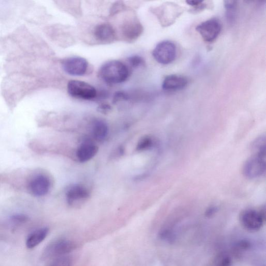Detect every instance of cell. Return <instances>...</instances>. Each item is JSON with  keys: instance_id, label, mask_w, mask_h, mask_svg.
<instances>
[{"instance_id": "cell-1", "label": "cell", "mask_w": 266, "mask_h": 266, "mask_svg": "<svg viewBox=\"0 0 266 266\" xmlns=\"http://www.w3.org/2000/svg\"><path fill=\"white\" fill-rule=\"evenodd\" d=\"M100 78L110 84H117L125 82L130 76L128 66L122 62L111 61L105 63L99 71Z\"/></svg>"}, {"instance_id": "cell-2", "label": "cell", "mask_w": 266, "mask_h": 266, "mask_svg": "<svg viewBox=\"0 0 266 266\" xmlns=\"http://www.w3.org/2000/svg\"><path fill=\"white\" fill-rule=\"evenodd\" d=\"M265 150L257 152V154L248 160L244 165L245 176L254 179L262 176L265 171Z\"/></svg>"}, {"instance_id": "cell-3", "label": "cell", "mask_w": 266, "mask_h": 266, "mask_svg": "<svg viewBox=\"0 0 266 266\" xmlns=\"http://www.w3.org/2000/svg\"><path fill=\"white\" fill-rule=\"evenodd\" d=\"M154 13L157 16L162 26H168L173 24L184 12V9L177 4L166 3L155 9Z\"/></svg>"}, {"instance_id": "cell-4", "label": "cell", "mask_w": 266, "mask_h": 266, "mask_svg": "<svg viewBox=\"0 0 266 266\" xmlns=\"http://www.w3.org/2000/svg\"><path fill=\"white\" fill-rule=\"evenodd\" d=\"M67 91L72 98L91 100L97 96V91L92 85L84 81L71 80L67 84Z\"/></svg>"}, {"instance_id": "cell-5", "label": "cell", "mask_w": 266, "mask_h": 266, "mask_svg": "<svg viewBox=\"0 0 266 266\" xmlns=\"http://www.w3.org/2000/svg\"><path fill=\"white\" fill-rule=\"evenodd\" d=\"M155 60L159 64L167 65L176 57V47L172 42L164 41L157 45L153 52Z\"/></svg>"}, {"instance_id": "cell-6", "label": "cell", "mask_w": 266, "mask_h": 266, "mask_svg": "<svg viewBox=\"0 0 266 266\" xmlns=\"http://www.w3.org/2000/svg\"><path fill=\"white\" fill-rule=\"evenodd\" d=\"M76 248V245L72 241L61 239L48 246L45 249L43 256L46 259H50L66 255Z\"/></svg>"}, {"instance_id": "cell-7", "label": "cell", "mask_w": 266, "mask_h": 266, "mask_svg": "<svg viewBox=\"0 0 266 266\" xmlns=\"http://www.w3.org/2000/svg\"><path fill=\"white\" fill-rule=\"evenodd\" d=\"M62 66L66 74L73 76H82L86 74L88 63L85 58L78 56L71 57L62 62Z\"/></svg>"}, {"instance_id": "cell-8", "label": "cell", "mask_w": 266, "mask_h": 266, "mask_svg": "<svg viewBox=\"0 0 266 266\" xmlns=\"http://www.w3.org/2000/svg\"><path fill=\"white\" fill-rule=\"evenodd\" d=\"M203 40L206 42H212L220 35L222 31V25L220 20L212 18L200 23L196 27Z\"/></svg>"}, {"instance_id": "cell-9", "label": "cell", "mask_w": 266, "mask_h": 266, "mask_svg": "<svg viewBox=\"0 0 266 266\" xmlns=\"http://www.w3.org/2000/svg\"><path fill=\"white\" fill-rule=\"evenodd\" d=\"M264 214L253 209H248L242 212L240 215L241 224L248 230L257 231L262 226Z\"/></svg>"}, {"instance_id": "cell-10", "label": "cell", "mask_w": 266, "mask_h": 266, "mask_svg": "<svg viewBox=\"0 0 266 266\" xmlns=\"http://www.w3.org/2000/svg\"><path fill=\"white\" fill-rule=\"evenodd\" d=\"M124 38L127 41L132 42L140 37L143 32V27L135 17H132L125 20L121 27Z\"/></svg>"}, {"instance_id": "cell-11", "label": "cell", "mask_w": 266, "mask_h": 266, "mask_svg": "<svg viewBox=\"0 0 266 266\" xmlns=\"http://www.w3.org/2000/svg\"><path fill=\"white\" fill-rule=\"evenodd\" d=\"M94 37L97 41L107 44L114 41L116 34L114 28L107 23H103L97 25L94 29Z\"/></svg>"}, {"instance_id": "cell-12", "label": "cell", "mask_w": 266, "mask_h": 266, "mask_svg": "<svg viewBox=\"0 0 266 266\" xmlns=\"http://www.w3.org/2000/svg\"><path fill=\"white\" fill-rule=\"evenodd\" d=\"M29 188L35 196H43L49 192L51 188V182L47 176L40 175L31 181Z\"/></svg>"}, {"instance_id": "cell-13", "label": "cell", "mask_w": 266, "mask_h": 266, "mask_svg": "<svg viewBox=\"0 0 266 266\" xmlns=\"http://www.w3.org/2000/svg\"><path fill=\"white\" fill-rule=\"evenodd\" d=\"M188 84V80L185 77L172 75L166 77L164 79L162 88L166 91H174L184 88Z\"/></svg>"}, {"instance_id": "cell-14", "label": "cell", "mask_w": 266, "mask_h": 266, "mask_svg": "<svg viewBox=\"0 0 266 266\" xmlns=\"http://www.w3.org/2000/svg\"><path fill=\"white\" fill-rule=\"evenodd\" d=\"M98 152V147L91 142L82 143L77 152V157L81 162L91 160Z\"/></svg>"}, {"instance_id": "cell-15", "label": "cell", "mask_w": 266, "mask_h": 266, "mask_svg": "<svg viewBox=\"0 0 266 266\" xmlns=\"http://www.w3.org/2000/svg\"><path fill=\"white\" fill-rule=\"evenodd\" d=\"M88 196L87 190L84 187L79 185L72 187L67 193L68 201L70 204L84 200Z\"/></svg>"}, {"instance_id": "cell-16", "label": "cell", "mask_w": 266, "mask_h": 266, "mask_svg": "<svg viewBox=\"0 0 266 266\" xmlns=\"http://www.w3.org/2000/svg\"><path fill=\"white\" fill-rule=\"evenodd\" d=\"M48 229L44 227L38 229L32 232L26 240V247L32 249L39 245L46 238L48 233Z\"/></svg>"}, {"instance_id": "cell-17", "label": "cell", "mask_w": 266, "mask_h": 266, "mask_svg": "<svg viewBox=\"0 0 266 266\" xmlns=\"http://www.w3.org/2000/svg\"><path fill=\"white\" fill-rule=\"evenodd\" d=\"M92 132L93 136L96 140L102 141L108 135V127L103 121L97 120L94 123Z\"/></svg>"}, {"instance_id": "cell-18", "label": "cell", "mask_w": 266, "mask_h": 266, "mask_svg": "<svg viewBox=\"0 0 266 266\" xmlns=\"http://www.w3.org/2000/svg\"><path fill=\"white\" fill-rule=\"evenodd\" d=\"M47 266H72V260L67 255L57 257L51 259Z\"/></svg>"}, {"instance_id": "cell-19", "label": "cell", "mask_w": 266, "mask_h": 266, "mask_svg": "<svg viewBox=\"0 0 266 266\" xmlns=\"http://www.w3.org/2000/svg\"><path fill=\"white\" fill-rule=\"evenodd\" d=\"M237 2H224V6L227 10V17L228 21H232L234 20L237 7Z\"/></svg>"}, {"instance_id": "cell-20", "label": "cell", "mask_w": 266, "mask_h": 266, "mask_svg": "<svg viewBox=\"0 0 266 266\" xmlns=\"http://www.w3.org/2000/svg\"><path fill=\"white\" fill-rule=\"evenodd\" d=\"M127 61L131 67L138 68L143 66L144 61L142 57L139 55H133L127 58Z\"/></svg>"}, {"instance_id": "cell-21", "label": "cell", "mask_w": 266, "mask_h": 266, "mask_svg": "<svg viewBox=\"0 0 266 266\" xmlns=\"http://www.w3.org/2000/svg\"><path fill=\"white\" fill-rule=\"evenodd\" d=\"M153 141L149 137H145L141 139L138 143L137 150L138 151H144L149 149L152 146Z\"/></svg>"}, {"instance_id": "cell-22", "label": "cell", "mask_w": 266, "mask_h": 266, "mask_svg": "<svg viewBox=\"0 0 266 266\" xmlns=\"http://www.w3.org/2000/svg\"><path fill=\"white\" fill-rule=\"evenodd\" d=\"M130 97L128 94L124 91H118L113 96V101L114 103L118 102L127 101Z\"/></svg>"}, {"instance_id": "cell-23", "label": "cell", "mask_w": 266, "mask_h": 266, "mask_svg": "<svg viewBox=\"0 0 266 266\" xmlns=\"http://www.w3.org/2000/svg\"><path fill=\"white\" fill-rule=\"evenodd\" d=\"M12 220L15 223H21L26 222L28 217L22 214H16L12 217Z\"/></svg>"}, {"instance_id": "cell-24", "label": "cell", "mask_w": 266, "mask_h": 266, "mask_svg": "<svg viewBox=\"0 0 266 266\" xmlns=\"http://www.w3.org/2000/svg\"><path fill=\"white\" fill-rule=\"evenodd\" d=\"M239 247L240 249L246 250L250 247V244L247 241H242L239 244Z\"/></svg>"}, {"instance_id": "cell-25", "label": "cell", "mask_w": 266, "mask_h": 266, "mask_svg": "<svg viewBox=\"0 0 266 266\" xmlns=\"http://www.w3.org/2000/svg\"><path fill=\"white\" fill-rule=\"evenodd\" d=\"M111 107L108 104H103L99 106V110L102 112H107L110 111Z\"/></svg>"}, {"instance_id": "cell-26", "label": "cell", "mask_w": 266, "mask_h": 266, "mask_svg": "<svg viewBox=\"0 0 266 266\" xmlns=\"http://www.w3.org/2000/svg\"><path fill=\"white\" fill-rule=\"evenodd\" d=\"M188 5L193 7H196L203 3L202 1H187L186 2Z\"/></svg>"}, {"instance_id": "cell-27", "label": "cell", "mask_w": 266, "mask_h": 266, "mask_svg": "<svg viewBox=\"0 0 266 266\" xmlns=\"http://www.w3.org/2000/svg\"><path fill=\"white\" fill-rule=\"evenodd\" d=\"M221 266H222V265H221Z\"/></svg>"}]
</instances>
